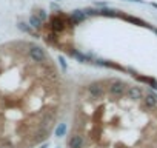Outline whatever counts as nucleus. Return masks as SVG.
I'll return each mask as SVG.
<instances>
[{
  "mask_svg": "<svg viewBox=\"0 0 157 148\" xmlns=\"http://www.w3.org/2000/svg\"><path fill=\"white\" fill-rule=\"evenodd\" d=\"M69 17H71V20L77 25V23H80V22H83V20L86 19V14H85L83 11H80V10H75V11H72V14H71Z\"/></svg>",
  "mask_w": 157,
  "mask_h": 148,
  "instance_id": "3",
  "label": "nucleus"
},
{
  "mask_svg": "<svg viewBox=\"0 0 157 148\" xmlns=\"http://www.w3.org/2000/svg\"><path fill=\"white\" fill-rule=\"evenodd\" d=\"M19 28H20L22 31H25V33H29V34H34V36H37V34L33 31V28H31L28 23H25V22H20V23H19Z\"/></svg>",
  "mask_w": 157,
  "mask_h": 148,
  "instance_id": "5",
  "label": "nucleus"
},
{
  "mask_svg": "<svg viewBox=\"0 0 157 148\" xmlns=\"http://www.w3.org/2000/svg\"><path fill=\"white\" fill-rule=\"evenodd\" d=\"M65 14H62L60 11H59V14H56V16H52L51 19H49V23H48V28L51 29V33H54V34H60V33H63L65 29H66V25H65Z\"/></svg>",
  "mask_w": 157,
  "mask_h": 148,
  "instance_id": "2",
  "label": "nucleus"
},
{
  "mask_svg": "<svg viewBox=\"0 0 157 148\" xmlns=\"http://www.w3.org/2000/svg\"><path fill=\"white\" fill-rule=\"evenodd\" d=\"M29 26H31L33 29H42V28H43V22H42L36 14H33V16L29 17Z\"/></svg>",
  "mask_w": 157,
  "mask_h": 148,
  "instance_id": "4",
  "label": "nucleus"
},
{
  "mask_svg": "<svg viewBox=\"0 0 157 148\" xmlns=\"http://www.w3.org/2000/svg\"><path fill=\"white\" fill-rule=\"evenodd\" d=\"M36 16L42 20V22H45V20H48V14H46V11L45 10H42V8H37V11H36Z\"/></svg>",
  "mask_w": 157,
  "mask_h": 148,
  "instance_id": "6",
  "label": "nucleus"
},
{
  "mask_svg": "<svg viewBox=\"0 0 157 148\" xmlns=\"http://www.w3.org/2000/svg\"><path fill=\"white\" fill-rule=\"evenodd\" d=\"M26 53H28V57H29L33 62L39 63V65L49 62V57L46 56L45 49L40 48V46H37V45H34V43H28V49H26Z\"/></svg>",
  "mask_w": 157,
  "mask_h": 148,
  "instance_id": "1",
  "label": "nucleus"
}]
</instances>
